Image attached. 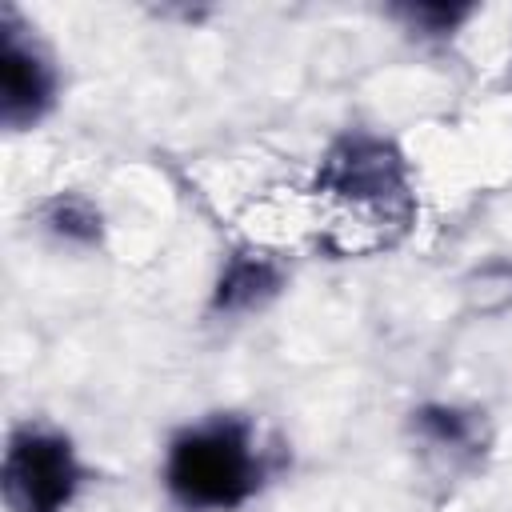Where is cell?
Returning a JSON list of instances; mask_svg holds the SVG:
<instances>
[{
	"mask_svg": "<svg viewBox=\"0 0 512 512\" xmlns=\"http://www.w3.org/2000/svg\"><path fill=\"white\" fill-rule=\"evenodd\" d=\"M268 480L272 452L244 412H208L180 424L164 444L160 484L180 512H240Z\"/></svg>",
	"mask_w": 512,
	"mask_h": 512,
	"instance_id": "1",
	"label": "cell"
},
{
	"mask_svg": "<svg viewBox=\"0 0 512 512\" xmlns=\"http://www.w3.org/2000/svg\"><path fill=\"white\" fill-rule=\"evenodd\" d=\"M312 192L340 204L344 212H356L360 220H368V228L380 232H404L416 216V188L404 152L396 148V140L364 128H348L324 148Z\"/></svg>",
	"mask_w": 512,
	"mask_h": 512,
	"instance_id": "2",
	"label": "cell"
},
{
	"mask_svg": "<svg viewBox=\"0 0 512 512\" xmlns=\"http://www.w3.org/2000/svg\"><path fill=\"white\" fill-rule=\"evenodd\" d=\"M84 484L88 464L64 428L48 420L8 428L0 460V492L8 512H68Z\"/></svg>",
	"mask_w": 512,
	"mask_h": 512,
	"instance_id": "3",
	"label": "cell"
},
{
	"mask_svg": "<svg viewBox=\"0 0 512 512\" xmlns=\"http://www.w3.org/2000/svg\"><path fill=\"white\" fill-rule=\"evenodd\" d=\"M60 100V68L36 28L12 8H0V124L32 132Z\"/></svg>",
	"mask_w": 512,
	"mask_h": 512,
	"instance_id": "4",
	"label": "cell"
},
{
	"mask_svg": "<svg viewBox=\"0 0 512 512\" xmlns=\"http://www.w3.org/2000/svg\"><path fill=\"white\" fill-rule=\"evenodd\" d=\"M288 284V268L280 264L276 252L268 248H236L216 280H212V296H208V312L212 316H248L268 308Z\"/></svg>",
	"mask_w": 512,
	"mask_h": 512,
	"instance_id": "5",
	"label": "cell"
},
{
	"mask_svg": "<svg viewBox=\"0 0 512 512\" xmlns=\"http://www.w3.org/2000/svg\"><path fill=\"white\" fill-rule=\"evenodd\" d=\"M412 432L428 444L440 448L448 456H472L484 444V420L472 408L448 404V400H432L412 408Z\"/></svg>",
	"mask_w": 512,
	"mask_h": 512,
	"instance_id": "6",
	"label": "cell"
},
{
	"mask_svg": "<svg viewBox=\"0 0 512 512\" xmlns=\"http://www.w3.org/2000/svg\"><path fill=\"white\" fill-rule=\"evenodd\" d=\"M44 228L52 236H60L64 244H100V212L92 208V200L84 196H72V192H60L44 204Z\"/></svg>",
	"mask_w": 512,
	"mask_h": 512,
	"instance_id": "7",
	"label": "cell"
},
{
	"mask_svg": "<svg viewBox=\"0 0 512 512\" xmlns=\"http://www.w3.org/2000/svg\"><path fill=\"white\" fill-rule=\"evenodd\" d=\"M392 16L416 40H452L476 16V4H396Z\"/></svg>",
	"mask_w": 512,
	"mask_h": 512,
	"instance_id": "8",
	"label": "cell"
}]
</instances>
